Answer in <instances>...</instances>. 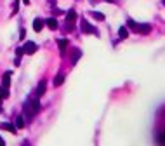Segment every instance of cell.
<instances>
[{"label": "cell", "mask_w": 165, "mask_h": 146, "mask_svg": "<svg viewBox=\"0 0 165 146\" xmlns=\"http://www.w3.org/2000/svg\"><path fill=\"white\" fill-rule=\"evenodd\" d=\"M38 111H40L38 96H33V97H30V99L24 103V113L28 115V120H31V117H35Z\"/></svg>", "instance_id": "obj_1"}, {"label": "cell", "mask_w": 165, "mask_h": 146, "mask_svg": "<svg viewBox=\"0 0 165 146\" xmlns=\"http://www.w3.org/2000/svg\"><path fill=\"white\" fill-rule=\"evenodd\" d=\"M21 49H23L24 54H35V52H37V44H33V42H26Z\"/></svg>", "instance_id": "obj_2"}, {"label": "cell", "mask_w": 165, "mask_h": 146, "mask_svg": "<svg viewBox=\"0 0 165 146\" xmlns=\"http://www.w3.org/2000/svg\"><path fill=\"white\" fill-rule=\"evenodd\" d=\"M82 31H84V33H92V35H99V31H97L94 26H91L85 19L82 21Z\"/></svg>", "instance_id": "obj_3"}, {"label": "cell", "mask_w": 165, "mask_h": 146, "mask_svg": "<svg viewBox=\"0 0 165 146\" xmlns=\"http://www.w3.org/2000/svg\"><path fill=\"white\" fill-rule=\"evenodd\" d=\"M75 19H76V12H75V11H70V12L66 14V23H68V30H73Z\"/></svg>", "instance_id": "obj_4"}, {"label": "cell", "mask_w": 165, "mask_h": 146, "mask_svg": "<svg viewBox=\"0 0 165 146\" xmlns=\"http://www.w3.org/2000/svg\"><path fill=\"white\" fill-rule=\"evenodd\" d=\"M44 24H45V21H42L40 18H37L35 21H33V30H35V31H42Z\"/></svg>", "instance_id": "obj_5"}, {"label": "cell", "mask_w": 165, "mask_h": 146, "mask_svg": "<svg viewBox=\"0 0 165 146\" xmlns=\"http://www.w3.org/2000/svg\"><path fill=\"white\" fill-rule=\"evenodd\" d=\"M0 129H5V130H9V132H16L18 127L14 125V124H7V122H2L0 124Z\"/></svg>", "instance_id": "obj_6"}, {"label": "cell", "mask_w": 165, "mask_h": 146, "mask_svg": "<svg viewBox=\"0 0 165 146\" xmlns=\"http://www.w3.org/2000/svg\"><path fill=\"white\" fill-rule=\"evenodd\" d=\"M136 30H137L139 33H144V35H146V33L151 31V26H149V24H139V26H136Z\"/></svg>", "instance_id": "obj_7"}, {"label": "cell", "mask_w": 165, "mask_h": 146, "mask_svg": "<svg viewBox=\"0 0 165 146\" xmlns=\"http://www.w3.org/2000/svg\"><path fill=\"white\" fill-rule=\"evenodd\" d=\"M57 45H59V51H61V54H64V52H66V47H68V40L61 38V40H57Z\"/></svg>", "instance_id": "obj_8"}, {"label": "cell", "mask_w": 165, "mask_h": 146, "mask_svg": "<svg viewBox=\"0 0 165 146\" xmlns=\"http://www.w3.org/2000/svg\"><path fill=\"white\" fill-rule=\"evenodd\" d=\"M63 82H64V75H63V73H57V75L54 77V85L56 87H59Z\"/></svg>", "instance_id": "obj_9"}, {"label": "cell", "mask_w": 165, "mask_h": 146, "mask_svg": "<svg viewBox=\"0 0 165 146\" xmlns=\"http://www.w3.org/2000/svg\"><path fill=\"white\" fill-rule=\"evenodd\" d=\"M45 24H47L51 30H56V28H57V21H56L54 18H49L47 21H45Z\"/></svg>", "instance_id": "obj_10"}, {"label": "cell", "mask_w": 165, "mask_h": 146, "mask_svg": "<svg viewBox=\"0 0 165 146\" xmlns=\"http://www.w3.org/2000/svg\"><path fill=\"white\" fill-rule=\"evenodd\" d=\"M118 36H120V38H127L129 36V30L125 28V26H122V28L118 30Z\"/></svg>", "instance_id": "obj_11"}, {"label": "cell", "mask_w": 165, "mask_h": 146, "mask_svg": "<svg viewBox=\"0 0 165 146\" xmlns=\"http://www.w3.org/2000/svg\"><path fill=\"white\" fill-rule=\"evenodd\" d=\"M9 84H11V72H7L5 75H4V87L7 89V87H9Z\"/></svg>", "instance_id": "obj_12"}, {"label": "cell", "mask_w": 165, "mask_h": 146, "mask_svg": "<svg viewBox=\"0 0 165 146\" xmlns=\"http://www.w3.org/2000/svg\"><path fill=\"white\" fill-rule=\"evenodd\" d=\"M44 92H45V82L42 80V82L38 84V89H37V96H42Z\"/></svg>", "instance_id": "obj_13"}, {"label": "cell", "mask_w": 165, "mask_h": 146, "mask_svg": "<svg viewBox=\"0 0 165 146\" xmlns=\"http://www.w3.org/2000/svg\"><path fill=\"white\" fill-rule=\"evenodd\" d=\"M80 56H82V52H80L78 49H75V51H73V57H71V63H73V64L78 61V57H80Z\"/></svg>", "instance_id": "obj_14"}, {"label": "cell", "mask_w": 165, "mask_h": 146, "mask_svg": "<svg viewBox=\"0 0 165 146\" xmlns=\"http://www.w3.org/2000/svg\"><path fill=\"white\" fill-rule=\"evenodd\" d=\"M16 127L18 129L24 127V118H23V117H18V118H16Z\"/></svg>", "instance_id": "obj_15"}, {"label": "cell", "mask_w": 165, "mask_h": 146, "mask_svg": "<svg viewBox=\"0 0 165 146\" xmlns=\"http://www.w3.org/2000/svg\"><path fill=\"white\" fill-rule=\"evenodd\" d=\"M92 16L96 19H99V21H104V14H101V12H92Z\"/></svg>", "instance_id": "obj_16"}, {"label": "cell", "mask_w": 165, "mask_h": 146, "mask_svg": "<svg viewBox=\"0 0 165 146\" xmlns=\"http://www.w3.org/2000/svg\"><path fill=\"white\" fill-rule=\"evenodd\" d=\"M160 143H165V134H162V136H160Z\"/></svg>", "instance_id": "obj_17"}, {"label": "cell", "mask_w": 165, "mask_h": 146, "mask_svg": "<svg viewBox=\"0 0 165 146\" xmlns=\"http://www.w3.org/2000/svg\"><path fill=\"white\" fill-rule=\"evenodd\" d=\"M4 145H5V141H4V139L0 137V146H4Z\"/></svg>", "instance_id": "obj_18"}, {"label": "cell", "mask_w": 165, "mask_h": 146, "mask_svg": "<svg viewBox=\"0 0 165 146\" xmlns=\"http://www.w3.org/2000/svg\"><path fill=\"white\" fill-rule=\"evenodd\" d=\"M23 2H24V4H30V0H23Z\"/></svg>", "instance_id": "obj_19"}, {"label": "cell", "mask_w": 165, "mask_h": 146, "mask_svg": "<svg viewBox=\"0 0 165 146\" xmlns=\"http://www.w3.org/2000/svg\"><path fill=\"white\" fill-rule=\"evenodd\" d=\"M2 99H4V96H2V94H0V103H2Z\"/></svg>", "instance_id": "obj_20"}, {"label": "cell", "mask_w": 165, "mask_h": 146, "mask_svg": "<svg viewBox=\"0 0 165 146\" xmlns=\"http://www.w3.org/2000/svg\"><path fill=\"white\" fill-rule=\"evenodd\" d=\"M106 2H115V0H106Z\"/></svg>", "instance_id": "obj_21"}, {"label": "cell", "mask_w": 165, "mask_h": 146, "mask_svg": "<svg viewBox=\"0 0 165 146\" xmlns=\"http://www.w3.org/2000/svg\"><path fill=\"white\" fill-rule=\"evenodd\" d=\"M164 5H165V0H164Z\"/></svg>", "instance_id": "obj_22"}]
</instances>
